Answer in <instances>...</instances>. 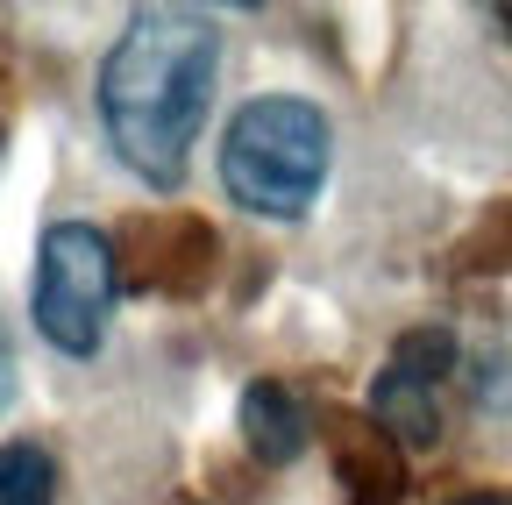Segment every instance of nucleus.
<instances>
[{"instance_id": "7ed1b4c3", "label": "nucleus", "mask_w": 512, "mask_h": 505, "mask_svg": "<svg viewBox=\"0 0 512 505\" xmlns=\"http://www.w3.org/2000/svg\"><path fill=\"white\" fill-rule=\"evenodd\" d=\"M114 292H121L114 242L93 221H50L43 242H36V285H29L36 335L57 356H93L100 335H107Z\"/></svg>"}, {"instance_id": "20e7f679", "label": "nucleus", "mask_w": 512, "mask_h": 505, "mask_svg": "<svg viewBox=\"0 0 512 505\" xmlns=\"http://www.w3.org/2000/svg\"><path fill=\"white\" fill-rule=\"evenodd\" d=\"M456 370V335L448 328H413L392 342V363L370 377V420L399 441V449H427L441 434V377Z\"/></svg>"}, {"instance_id": "9d476101", "label": "nucleus", "mask_w": 512, "mask_h": 505, "mask_svg": "<svg viewBox=\"0 0 512 505\" xmlns=\"http://www.w3.org/2000/svg\"><path fill=\"white\" fill-rule=\"evenodd\" d=\"M505 29H512V8H505Z\"/></svg>"}, {"instance_id": "39448f33", "label": "nucleus", "mask_w": 512, "mask_h": 505, "mask_svg": "<svg viewBox=\"0 0 512 505\" xmlns=\"http://www.w3.org/2000/svg\"><path fill=\"white\" fill-rule=\"evenodd\" d=\"M306 434H313V420H306L299 392L278 385V377H249L242 385V441H249V456L256 463H292V456H306Z\"/></svg>"}, {"instance_id": "6e6552de", "label": "nucleus", "mask_w": 512, "mask_h": 505, "mask_svg": "<svg viewBox=\"0 0 512 505\" xmlns=\"http://www.w3.org/2000/svg\"><path fill=\"white\" fill-rule=\"evenodd\" d=\"M15 406V342H8V321H0V413Z\"/></svg>"}, {"instance_id": "1a4fd4ad", "label": "nucleus", "mask_w": 512, "mask_h": 505, "mask_svg": "<svg viewBox=\"0 0 512 505\" xmlns=\"http://www.w3.org/2000/svg\"><path fill=\"white\" fill-rule=\"evenodd\" d=\"M448 505H512V491H463V498H448Z\"/></svg>"}, {"instance_id": "f257e3e1", "label": "nucleus", "mask_w": 512, "mask_h": 505, "mask_svg": "<svg viewBox=\"0 0 512 505\" xmlns=\"http://www.w3.org/2000/svg\"><path fill=\"white\" fill-rule=\"evenodd\" d=\"M221 79V29L200 8H136L100 65V129L143 185H178Z\"/></svg>"}, {"instance_id": "f03ea898", "label": "nucleus", "mask_w": 512, "mask_h": 505, "mask_svg": "<svg viewBox=\"0 0 512 505\" xmlns=\"http://www.w3.org/2000/svg\"><path fill=\"white\" fill-rule=\"evenodd\" d=\"M328 114L299 93H264L235 107L228 136H221V185L242 214L264 221H299L320 185H328Z\"/></svg>"}, {"instance_id": "423d86ee", "label": "nucleus", "mask_w": 512, "mask_h": 505, "mask_svg": "<svg viewBox=\"0 0 512 505\" xmlns=\"http://www.w3.org/2000/svg\"><path fill=\"white\" fill-rule=\"evenodd\" d=\"M207 228L200 221H164V228H150L143 235V264L157 271V285L164 292H192V278H200V264H207Z\"/></svg>"}, {"instance_id": "0eeeda50", "label": "nucleus", "mask_w": 512, "mask_h": 505, "mask_svg": "<svg viewBox=\"0 0 512 505\" xmlns=\"http://www.w3.org/2000/svg\"><path fill=\"white\" fill-rule=\"evenodd\" d=\"M0 505H50V449L0 441Z\"/></svg>"}]
</instances>
